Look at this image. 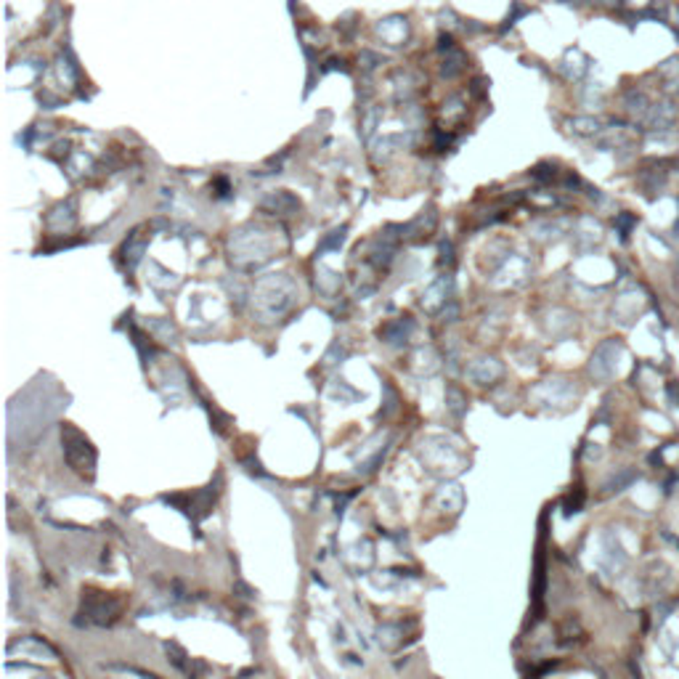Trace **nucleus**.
I'll list each match as a JSON object with an SVG mask.
<instances>
[{
  "label": "nucleus",
  "mask_w": 679,
  "mask_h": 679,
  "mask_svg": "<svg viewBox=\"0 0 679 679\" xmlns=\"http://www.w3.org/2000/svg\"><path fill=\"white\" fill-rule=\"evenodd\" d=\"M674 117V109H671V104H658L656 109H653V122L658 120V127H668V120Z\"/></svg>",
  "instance_id": "nucleus-1"
}]
</instances>
